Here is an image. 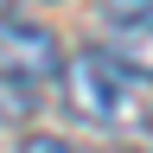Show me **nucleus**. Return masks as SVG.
I'll return each instance as SVG.
<instances>
[{"mask_svg":"<svg viewBox=\"0 0 153 153\" xmlns=\"http://www.w3.org/2000/svg\"><path fill=\"white\" fill-rule=\"evenodd\" d=\"M134 83L140 76L121 70L108 51H76L64 64V96H70V115L89 128H121L134 121Z\"/></svg>","mask_w":153,"mask_h":153,"instance_id":"obj_1","label":"nucleus"},{"mask_svg":"<svg viewBox=\"0 0 153 153\" xmlns=\"http://www.w3.org/2000/svg\"><path fill=\"white\" fill-rule=\"evenodd\" d=\"M51 76H64L57 38L45 26H32V19H0V83H7L19 102H32Z\"/></svg>","mask_w":153,"mask_h":153,"instance_id":"obj_2","label":"nucleus"},{"mask_svg":"<svg viewBox=\"0 0 153 153\" xmlns=\"http://www.w3.org/2000/svg\"><path fill=\"white\" fill-rule=\"evenodd\" d=\"M102 51L140 83H153V7L147 0H108L102 7Z\"/></svg>","mask_w":153,"mask_h":153,"instance_id":"obj_3","label":"nucleus"},{"mask_svg":"<svg viewBox=\"0 0 153 153\" xmlns=\"http://www.w3.org/2000/svg\"><path fill=\"white\" fill-rule=\"evenodd\" d=\"M19 153H76V147H70V140H51V134H32Z\"/></svg>","mask_w":153,"mask_h":153,"instance_id":"obj_4","label":"nucleus"}]
</instances>
